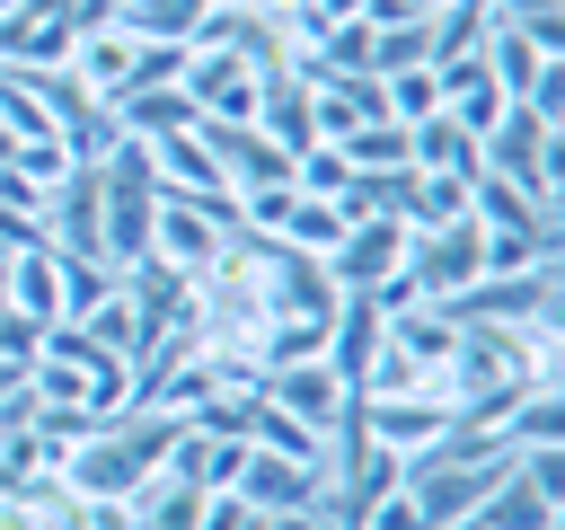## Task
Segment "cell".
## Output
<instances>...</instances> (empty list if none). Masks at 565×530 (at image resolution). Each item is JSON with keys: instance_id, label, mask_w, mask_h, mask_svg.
<instances>
[{"instance_id": "cell-23", "label": "cell", "mask_w": 565, "mask_h": 530, "mask_svg": "<svg viewBox=\"0 0 565 530\" xmlns=\"http://www.w3.org/2000/svg\"><path fill=\"white\" fill-rule=\"evenodd\" d=\"M62 256V247H53ZM106 292H124V265H106V256H62V318H88Z\"/></svg>"}, {"instance_id": "cell-27", "label": "cell", "mask_w": 565, "mask_h": 530, "mask_svg": "<svg viewBox=\"0 0 565 530\" xmlns=\"http://www.w3.org/2000/svg\"><path fill=\"white\" fill-rule=\"evenodd\" d=\"M177 71H185V44H132V80H124V88H168ZM124 88H115V97H124Z\"/></svg>"}, {"instance_id": "cell-28", "label": "cell", "mask_w": 565, "mask_h": 530, "mask_svg": "<svg viewBox=\"0 0 565 530\" xmlns=\"http://www.w3.org/2000/svg\"><path fill=\"white\" fill-rule=\"evenodd\" d=\"M18 177H35V186H62V168H71V150L62 141H18V159H9Z\"/></svg>"}, {"instance_id": "cell-6", "label": "cell", "mask_w": 565, "mask_h": 530, "mask_svg": "<svg viewBox=\"0 0 565 530\" xmlns=\"http://www.w3.org/2000/svg\"><path fill=\"white\" fill-rule=\"evenodd\" d=\"M247 512H318L327 495V459H282V451H247L238 459V486H230Z\"/></svg>"}, {"instance_id": "cell-2", "label": "cell", "mask_w": 565, "mask_h": 530, "mask_svg": "<svg viewBox=\"0 0 565 530\" xmlns=\"http://www.w3.org/2000/svg\"><path fill=\"white\" fill-rule=\"evenodd\" d=\"M556 141H565L556 115H539V106H503V124L477 141V168L503 177V186H521L539 212H556V194H565V177H556Z\"/></svg>"}, {"instance_id": "cell-12", "label": "cell", "mask_w": 565, "mask_h": 530, "mask_svg": "<svg viewBox=\"0 0 565 530\" xmlns=\"http://www.w3.org/2000/svg\"><path fill=\"white\" fill-rule=\"evenodd\" d=\"M238 459H247V442H230V433H194V424H185V433L168 442L159 468L185 477L194 495H230V486H238Z\"/></svg>"}, {"instance_id": "cell-26", "label": "cell", "mask_w": 565, "mask_h": 530, "mask_svg": "<svg viewBox=\"0 0 565 530\" xmlns=\"http://www.w3.org/2000/svg\"><path fill=\"white\" fill-rule=\"evenodd\" d=\"M415 62H433V44H424V18H415V26H371V80H388V71H415Z\"/></svg>"}, {"instance_id": "cell-11", "label": "cell", "mask_w": 565, "mask_h": 530, "mask_svg": "<svg viewBox=\"0 0 565 530\" xmlns=\"http://www.w3.org/2000/svg\"><path fill=\"white\" fill-rule=\"evenodd\" d=\"M556 504H565V495H556V486H539V477L512 459V468L486 486V504H477V530H556Z\"/></svg>"}, {"instance_id": "cell-10", "label": "cell", "mask_w": 565, "mask_h": 530, "mask_svg": "<svg viewBox=\"0 0 565 530\" xmlns=\"http://www.w3.org/2000/svg\"><path fill=\"white\" fill-rule=\"evenodd\" d=\"M247 124L300 159V150L318 141V97H309V80H300V71H274V80L256 88V115H247Z\"/></svg>"}, {"instance_id": "cell-18", "label": "cell", "mask_w": 565, "mask_h": 530, "mask_svg": "<svg viewBox=\"0 0 565 530\" xmlns=\"http://www.w3.org/2000/svg\"><path fill=\"white\" fill-rule=\"evenodd\" d=\"M203 9H212V0H115V26H124L132 44H185V35L203 26Z\"/></svg>"}, {"instance_id": "cell-14", "label": "cell", "mask_w": 565, "mask_h": 530, "mask_svg": "<svg viewBox=\"0 0 565 530\" xmlns=\"http://www.w3.org/2000/svg\"><path fill=\"white\" fill-rule=\"evenodd\" d=\"M106 115H115V132L124 141H168V132H185V124H203L194 115V97L168 80V88H124V97H106Z\"/></svg>"}, {"instance_id": "cell-20", "label": "cell", "mask_w": 565, "mask_h": 530, "mask_svg": "<svg viewBox=\"0 0 565 530\" xmlns=\"http://www.w3.org/2000/svg\"><path fill=\"white\" fill-rule=\"evenodd\" d=\"M494 35V0H450V9H433L424 18V44H433V62H450V53H477Z\"/></svg>"}, {"instance_id": "cell-13", "label": "cell", "mask_w": 565, "mask_h": 530, "mask_svg": "<svg viewBox=\"0 0 565 530\" xmlns=\"http://www.w3.org/2000/svg\"><path fill=\"white\" fill-rule=\"evenodd\" d=\"M309 97H318V141H335V132H353V124H380V115H388V97H380V80H371V71H318V80H309Z\"/></svg>"}, {"instance_id": "cell-31", "label": "cell", "mask_w": 565, "mask_h": 530, "mask_svg": "<svg viewBox=\"0 0 565 530\" xmlns=\"http://www.w3.org/2000/svg\"><path fill=\"white\" fill-rule=\"evenodd\" d=\"M18 389H26V362H0V406H9Z\"/></svg>"}, {"instance_id": "cell-21", "label": "cell", "mask_w": 565, "mask_h": 530, "mask_svg": "<svg viewBox=\"0 0 565 530\" xmlns=\"http://www.w3.org/2000/svg\"><path fill=\"white\" fill-rule=\"evenodd\" d=\"M194 521H203V495L185 477H168V468L132 495V530H194Z\"/></svg>"}, {"instance_id": "cell-19", "label": "cell", "mask_w": 565, "mask_h": 530, "mask_svg": "<svg viewBox=\"0 0 565 530\" xmlns=\"http://www.w3.org/2000/svg\"><path fill=\"white\" fill-rule=\"evenodd\" d=\"M265 239H282V247H300V256H318V265H327V247L344 239V212H335L327 194H291V212H282Z\"/></svg>"}, {"instance_id": "cell-25", "label": "cell", "mask_w": 565, "mask_h": 530, "mask_svg": "<svg viewBox=\"0 0 565 530\" xmlns=\"http://www.w3.org/2000/svg\"><path fill=\"white\" fill-rule=\"evenodd\" d=\"M380 97H388V124H424V115H441V80H433V62L388 71V80H380Z\"/></svg>"}, {"instance_id": "cell-5", "label": "cell", "mask_w": 565, "mask_h": 530, "mask_svg": "<svg viewBox=\"0 0 565 530\" xmlns=\"http://www.w3.org/2000/svg\"><path fill=\"white\" fill-rule=\"evenodd\" d=\"M397 265H406V221H388V212L344 221V239L327 247V283L335 292H380Z\"/></svg>"}, {"instance_id": "cell-3", "label": "cell", "mask_w": 565, "mask_h": 530, "mask_svg": "<svg viewBox=\"0 0 565 530\" xmlns=\"http://www.w3.org/2000/svg\"><path fill=\"white\" fill-rule=\"evenodd\" d=\"M353 424L380 442V451H397V459H424L433 442H450V424H459V398H450V380L433 371L424 389H406V398H353Z\"/></svg>"}, {"instance_id": "cell-24", "label": "cell", "mask_w": 565, "mask_h": 530, "mask_svg": "<svg viewBox=\"0 0 565 530\" xmlns=\"http://www.w3.org/2000/svg\"><path fill=\"white\" fill-rule=\"evenodd\" d=\"M468 186H477V177H415V194H406V230L468 221Z\"/></svg>"}, {"instance_id": "cell-9", "label": "cell", "mask_w": 565, "mask_h": 530, "mask_svg": "<svg viewBox=\"0 0 565 530\" xmlns=\"http://www.w3.org/2000/svg\"><path fill=\"white\" fill-rule=\"evenodd\" d=\"M380 336H388V309H380L371 292H344V300H335V318H327V371H335V380L353 389V380L371 371Z\"/></svg>"}, {"instance_id": "cell-8", "label": "cell", "mask_w": 565, "mask_h": 530, "mask_svg": "<svg viewBox=\"0 0 565 530\" xmlns=\"http://www.w3.org/2000/svg\"><path fill=\"white\" fill-rule=\"evenodd\" d=\"M265 398H274L291 424H309L318 442H327V433L353 415V389H344L327 362H282V371H265Z\"/></svg>"}, {"instance_id": "cell-17", "label": "cell", "mask_w": 565, "mask_h": 530, "mask_svg": "<svg viewBox=\"0 0 565 530\" xmlns=\"http://www.w3.org/2000/svg\"><path fill=\"white\" fill-rule=\"evenodd\" d=\"M71 80H79L88 97H115V88L132 80V35H124V26H97V35H71Z\"/></svg>"}, {"instance_id": "cell-15", "label": "cell", "mask_w": 565, "mask_h": 530, "mask_svg": "<svg viewBox=\"0 0 565 530\" xmlns=\"http://www.w3.org/2000/svg\"><path fill=\"white\" fill-rule=\"evenodd\" d=\"M0 300H9L18 318L53 327V318H62V256H53V247H26V256H9V274H0Z\"/></svg>"}, {"instance_id": "cell-22", "label": "cell", "mask_w": 565, "mask_h": 530, "mask_svg": "<svg viewBox=\"0 0 565 530\" xmlns=\"http://www.w3.org/2000/svg\"><path fill=\"white\" fill-rule=\"evenodd\" d=\"M335 150H344V168H353V177H371V168H415V159H406V124H388V115H380V124L335 132Z\"/></svg>"}, {"instance_id": "cell-30", "label": "cell", "mask_w": 565, "mask_h": 530, "mask_svg": "<svg viewBox=\"0 0 565 530\" xmlns=\"http://www.w3.org/2000/svg\"><path fill=\"white\" fill-rule=\"evenodd\" d=\"M238 530H327V512H247Z\"/></svg>"}, {"instance_id": "cell-7", "label": "cell", "mask_w": 565, "mask_h": 530, "mask_svg": "<svg viewBox=\"0 0 565 530\" xmlns=\"http://www.w3.org/2000/svg\"><path fill=\"white\" fill-rule=\"evenodd\" d=\"M238 230H221L203 203H177V194H159V221H150V256L159 265H177L185 283H203L212 265H221V247H230Z\"/></svg>"}, {"instance_id": "cell-16", "label": "cell", "mask_w": 565, "mask_h": 530, "mask_svg": "<svg viewBox=\"0 0 565 530\" xmlns=\"http://www.w3.org/2000/svg\"><path fill=\"white\" fill-rule=\"evenodd\" d=\"M388 344L415 362V371H441L450 353H459V318L441 309V300H415V309H388Z\"/></svg>"}, {"instance_id": "cell-29", "label": "cell", "mask_w": 565, "mask_h": 530, "mask_svg": "<svg viewBox=\"0 0 565 530\" xmlns=\"http://www.w3.org/2000/svg\"><path fill=\"white\" fill-rule=\"evenodd\" d=\"M353 530H424V512H415V495L397 486V495H380V504H371V512H362Z\"/></svg>"}, {"instance_id": "cell-32", "label": "cell", "mask_w": 565, "mask_h": 530, "mask_svg": "<svg viewBox=\"0 0 565 530\" xmlns=\"http://www.w3.org/2000/svg\"><path fill=\"white\" fill-rule=\"evenodd\" d=\"M0 274H9V265H0Z\"/></svg>"}, {"instance_id": "cell-1", "label": "cell", "mask_w": 565, "mask_h": 530, "mask_svg": "<svg viewBox=\"0 0 565 530\" xmlns=\"http://www.w3.org/2000/svg\"><path fill=\"white\" fill-rule=\"evenodd\" d=\"M185 433V415L177 406H115L53 477H62V504H132L150 477H159V459H168V442Z\"/></svg>"}, {"instance_id": "cell-4", "label": "cell", "mask_w": 565, "mask_h": 530, "mask_svg": "<svg viewBox=\"0 0 565 530\" xmlns=\"http://www.w3.org/2000/svg\"><path fill=\"white\" fill-rule=\"evenodd\" d=\"M406 292L415 300H450L486 274V230L477 221H441V230H406Z\"/></svg>"}]
</instances>
